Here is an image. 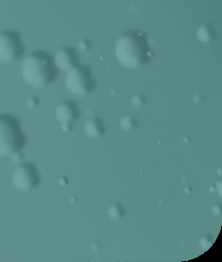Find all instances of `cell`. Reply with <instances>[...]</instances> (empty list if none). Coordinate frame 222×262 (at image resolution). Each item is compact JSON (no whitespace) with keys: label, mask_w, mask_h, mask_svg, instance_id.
Returning <instances> with one entry per match:
<instances>
[{"label":"cell","mask_w":222,"mask_h":262,"mask_svg":"<svg viewBox=\"0 0 222 262\" xmlns=\"http://www.w3.org/2000/svg\"><path fill=\"white\" fill-rule=\"evenodd\" d=\"M147 102V99L143 94H136L131 99V104L135 108H140Z\"/></svg>","instance_id":"obj_13"},{"label":"cell","mask_w":222,"mask_h":262,"mask_svg":"<svg viewBox=\"0 0 222 262\" xmlns=\"http://www.w3.org/2000/svg\"><path fill=\"white\" fill-rule=\"evenodd\" d=\"M104 122L99 118H92L84 125V133L88 138H97L103 135L105 132Z\"/></svg>","instance_id":"obj_9"},{"label":"cell","mask_w":222,"mask_h":262,"mask_svg":"<svg viewBox=\"0 0 222 262\" xmlns=\"http://www.w3.org/2000/svg\"><path fill=\"white\" fill-rule=\"evenodd\" d=\"M126 210L121 204H115L109 208L108 210V216L113 221H118L125 217Z\"/></svg>","instance_id":"obj_11"},{"label":"cell","mask_w":222,"mask_h":262,"mask_svg":"<svg viewBox=\"0 0 222 262\" xmlns=\"http://www.w3.org/2000/svg\"><path fill=\"white\" fill-rule=\"evenodd\" d=\"M64 85L68 92L77 97L91 93L96 88L92 70L87 66L77 64L65 72Z\"/></svg>","instance_id":"obj_4"},{"label":"cell","mask_w":222,"mask_h":262,"mask_svg":"<svg viewBox=\"0 0 222 262\" xmlns=\"http://www.w3.org/2000/svg\"><path fill=\"white\" fill-rule=\"evenodd\" d=\"M35 100V98H31V99H30V100H29V101H28V103H29L30 101H32V100ZM36 104H37V103H34V102H32V104H31V107H34L35 106V105H36Z\"/></svg>","instance_id":"obj_15"},{"label":"cell","mask_w":222,"mask_h":262,"mask_svg":"<svg viewBox=\"0 0 222 262\" xmlns=\"http://www.w3.org/2000/svg\"><path fill=\"white\" fill-rule=\"evenodd\" d=\"M52 59L56 69L62 72H66L69 69L79 64L77 51L71 47H63L60 49L54 56H52Z\"/></svg>","instance_id":"obj_7"},{"label":"cell","mask_w":222,"mask_h":262,"mask_svg":"<svg viewBox=\"0 0 222 262\" xmlns=\"http://www.w3.org/2000/svg\"><path fill=\"white\" fill-rule=\"evenodd\" d=\"M197 39L203 43H209L216 37V30L210 24H204L198 28L197 31Z\"/></svg>","instance_id":"obj_10"},{"label":"cell","mask_w":222,"mask_h":262,"mask_svg":"<svg viewBox=\"0 0 222 262\" xmlns=\"http://www.w3.org/2000/svg\"><path fill=\"white\" fill-rule=\"evenodd\" d=\"M115 56L124 69H137L152 58V51L145 32L138 30L125 32L115 45Z\"/></svg>","instance_id":"obj_1"},{"label":"cell","mask_w":222,"mask_h":262,"mask_svg":"<svg viewBox=\"0 0 222 262\" xmlns=\"http://www.w3.org/2000/svg\"><path fill=\"white\" fill-rule=\"evenodd\" d=\"M40 175L36 167L31 163H22L13 170L12 183L19 191L27 192L34 189L40 184Z\"/></svg>","instance_id":"obj_6"},{"label":"cell","mask_w":222,"mask_h":262,"mask_svg":"<svg viewBox=\"0 0 222 262\" xmlns=\"http://www.w3.org/2000/svg\"><path fill=\"white\" fill-rule=\"evenodd\" d=\"M55 117L61 125L72 124L80 117V110L73 100H63L56 108Z\"/></svg>","instance_id":"obj_8"},{"label":"cell","mask_w":222,"mask_h":262,"mask_svg":"<svg viewBox=\"0 0 222 262\" xmlns=\"http://www.w3.org/2000/svg\"><path fill=\"white\" fill-rule=\"evenodd\" d=\"M25 134L18 118L9 114L0 115V157L17 154L25 146Z\"/></svg>","instance_id":"obj_3"},{"label":"cell","mask_w":222,"mask_h":262,"mask_svg":"<svg viewBox=\"0 0 222 262\" xmlns=\"http://www.w3.org/2000/svg\"><path fill=\"white\" fill-rule=\"evenodd\" d=\"M52 56L43 50H36L21 62L20 73L23 81L31 88H41L50 84L57 77Z\"/></svg>","instance_id":"obj_2"},{"label":"cell","mask_w":222,"mask_h":262,"mask_svg":"<svg viewBox=\"0 0 222 262\" xmlns=\"http://www.w3.org/2000/svg\"><path fill=\"white\" fill-rule=\"evenodd\" d=\"M137 125V119L134 115H127L120 121V127L125 132L134 130Z\"/></svg>","instance_id":"obj_12"},{"label":"cell","mask_w":222,"mask_h":262,"mask_svg":"<svg viewBox=\"0 0 222 262\" xmlns=\"http://www.w3.org/2000/svg\"><path fill=\"white\" fill-rule=\"evenodd\" d=\"M25 48L17 31L5 30L0 32V62L11 63L24 54Z\"/></svg>","instance_id":"obj_5"},{"label":"cell","mask_w":222,"mask_h":262,"mask_svg":"<svg viewBox=\"0 0 222 262\" xmlns=\"http://www.w3.org/2000/svg\"><path fill=\"white\" fill-rule=\"evenodd\" d=\"M199 245L204 251L209 249L210 247L213 245L212 237L210 236H204V237H202V239L199 242Z\"/></svg>","instance_id":"obj_14"}]
</instances>
